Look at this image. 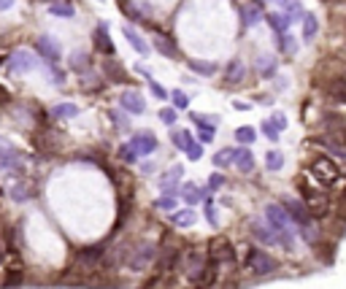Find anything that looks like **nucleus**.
<instances>
[{
  "label": "nucleus",
  "instance_id": "36",
  "mask_svg": "<svg viewBox=\"0 0 346 289\" xmlns=\"http://www.w3.org/2000/svg\"><path fill=\"white\" fill-rule=\"evenodd\" d=\"M282 8H284V14L290 16L292 22H295V19H303V16H306L300 0H282Z\"/></svg>",
  "mask_w": 346,
  "mask_h": 289
},
{
  "label": "nucleus",
  "instance_id": "34",
  "mask_svg": "<svg viewBox=\"0 0 346 289\" xmlns=\"http://www.w3.org/2000/svg\"><path fill=\"white\" fill-rule=\"evenodd\" d=\"M49 14L52 16H65V19H71L76 14V8L73 3H68V0H54V3L49 6Z\"/></svg>",
  "mask_w": 346,
  "mask_h": 289
},
{
  "label": "nucleus",
  "instance_id": "24",
  "mask_svg": "<svg viewBox=\"0 0 346 289\" xmlns=\"http://www.w3.org/2000/svg\"><path fill=\"white\" fill-rule=\"evenodd\" d=\"M254 65H257V73L263 76V79H273V76H276V68H278L276 57H271V54H260Z\"/></svg>",
  "mask_w": 346,
  "mask_h": 289
},
{
  "label": "nucleus",
  "instance_id": "43",
  "mask_svg": "<svg viewBox=\"0 0 346 289\" xmlns=\"http://www.w3.org/2000/svg\"><path fill=\"white\" fill-rule=\"evenodd\" d=\"M176 200H179V195H162L155 200V206L162 211H176Z\"/></svg>",
  "mask_w": 346,
  "mask_h": 289
},
{
  "label": "nucleus",
  "instance_id": "9",
  "mask_svg": "<svg viewBox=\"0 0 346 289\" xmlns=\"http://www.w3.org/2000/svg\"><path fill=\"white\" fill-rule=\"evenodd\" d=\"M35 46H38V54H41L46 62H60L62 60V49H60V41H57V38L41 35L35 41Z\"/></svg>",
  "mask_w": 346,
  "mask_h": 289
},
{
  "label": "nucleus",
  "instance_id": "7",
  "mask_svg": "<svg viewBox=\"0 0 346 289\" xmlns=\"http://www.w3.org/2000/svg\"><path fill=\"white\" fill-rule=\"evenodd\" d=\"M282 208L287 211V216H290V219H292V225H297V227H306V225H311V221H314L311 211L303 206V200L284 197V200H282Z\"/></svg>",
  "mask_w": 346,
  "mask_h": 289
},
{
  "label": "nucleus",
  "instance_id": "29",
  "mask_svg": "<svg viewBox=\"0 0 346 289\" xmlns=\"http://www.w3.org/2000/svg\"><path fill=\"white\" fill-rule=\"evenodd\" d=\"M124 38H127L130 46H133L138 54H149V43L143 41V35L136 30V27H124Z\"/></svg>",
  "mask_w": 346,
  "mask_h": 289
},
{
  "label": "nucleus",
  "instance_id": "18",
  "mask_svg": "<svg viewBox=\"0 0 346 289\" xmlns=\"http://www.w3.org/2000/svg\"><path fill=\"white\" fill-rule=\"evenodd\" d=\"M179 197L184 200L187 206H195V203H200V200L208 197V189H203V187H198V184H192V181H187V184L179 189Z\"/></svg>",
  "mask_w": 346,
  "mask_h": 289
},
{
  "label": "nucleus",
  "instance_id": "33",
  "mask_svg": "<svg viewBox=\"0 0 346 289\" xmlns=\"http://www.w3.org/2000/svg\"><path fill=\"white\" fill-rule=\"evenodd\" d=\"M316 33H319V19L306 11V16H303V41L311 43L314 38H316Z\"/></svg>",
  "mask_w": 346,
  "mask_h": 289
},
{
  "label": "nucleus",
  "instance_id": "15",
  "mask_svg": "<svg viewBox=\"0 0 346 289\" xmlns=\"http://www.w3.org/2000/svg\"><path fill=\"white\" fill-rule=\"evenodd\" d=\"M249 230H252L254 240H260V243H263V246H276V243H278V235H276L273 230H271V227L265 225V221L254 219L252 225H249Z\"/></svg>",
  "mask_w": 346,
  "mask_h": 289
},
{
  "label": "nucleus",
  "instance_id": "60",
  "mask_svg": "<svg viewBox=\"0 0 346 289\" xmlns=\"http://www.w3.org/2000/svg\"><path fill=\"white\" fill-rule=\"evenodd\" d=\"M0 62H3V57H0Z\"/></svg>",
  "mask_w": 346,
  "mask_h": 289
},
{
  "label": "nucleus",
  "instance_id": "1",
  "mask_svg": "<svg viewBox=\"0 0 346 289\" xmlns=\"http://www.w3.org/2000/svg\"><path fill=\"white\" fill-rule=\"evenodd\" d=\"M297 189H300V195H303V206L311 211L314 219H319V216H325V214L330 211V197H328V192H325V187H319V184L311 179L309 170L300 173V179H297Z\"/></svg>",
  "mask_w": 346,
  "mask_h": 289
},
{
  "label": "nucleus",
  "instance_id": "53",
  "mask_svg": "<svg viewBox=\"0 0 346 289\" xmlns=\"http://www.w3.org/2000/svg\"><path fill=\"white\" fill-rule=\"evenodd\" d=\"M49 76H52V81H57V84H65V73H62V71L49 68Z\"/></svg>",
  "mask_w": 346,
  "mask_h": 289
},
{
  "label": "nucleus",
  "instance_id": "32",
  "mask_svg": "<svg viewBox=\"0 0 346 289\" xmlns=\"http://www.w3.org/2000/svg\"><path fill=\"white\" fill-rule=\"evenodd\" d=\"M170 225L173 227H192V225H195V211H192V208L173 211V214H170Z\"/></svg>",
  "mask_w": 346,
  "mask_h": 289
},
{
  "label": "nucleus",
  "instance_id": "54",
  "mask_svg": "<svg viewBox=\"0 0 346 289\" xmlns=\"http://www.w3.org/2000/svg\"><path fill=\"white\" fill-rule=\"evenodd\" d=\"M122 11H124V14H127L130 19H136V22H138V19H141V14H138V11H136V8H133V6H124V8H122Z\"/></svg>",
  "mask_w": 346,
  "mask_h": 289
},
{
  "label": "nucleus",
  "instance_id": "50",
  "mask_svg": "<svg viewBox=\"0 0 346 289\" xmlns=\"http://www.w3.org/2000/svg\"><path fill=\"white\" fill-rule=\"evenodd\" d=\"M160 119L173 127V122H176V111H173V108H162V111H160Z\"/></svg>",
  "mask_w": 346,
  "mask_h": 289
},
{
  "label": "nucleus",
  "instance_id": "11",
  "mask_svg": "<svg viewBox=\"0 0 346 289\" xmlns=\"http://www.w3.org/2000/svg\"><path fill=\"white\" fill-rule=\"evenodd\" d=\"M33 68H38V60H35V54H30V52L19 49V52L11 54V60H8V71H11V73H27Z\"/></svg>",
  "mask_w": 346,
  "mask_h": 289
},
{
  "label": "nucleus",
  "instance_id": "31",
  "mask_svg": "<svg viewBox=\"0 0 346 289\" xmlns=\"http://www.w3.org/2000/svg\"><path fill=\"white\" fill-rule=\"evenodd\" d=\"M8 192H11V197L16 200V203H25V200H30L35 195V187L27 184V181H16V184L8 189Z\"/></svg>",
  "mask_w": 346,
  "mask_h": 289
},
{
  "label": "nucleus",
  "instance_id": "12",
  "mask_svg": "<svg viewBox=\"0 0 346 289\" xmlns=\"http://www.w3.org/2000/svg\"><path fill=\"white\" fill-rule=\"evenodd\" d=\"M0 168L3 170H11L16 179L25 176V162H22V154L16 149H8V151H0Z\"/></svg>",
  "mask_w": 346,
  "mask_h": 289
},
{
  "label": "nucleus",
  "instance_id": "42",
  "mask_svg": "<svg viewBox=\"0 0 346 289\" xmlns=\"http://www.w3.org/2000/svg\"><path fill=\"white\" fill-rule=\"evenodd\" d=\"M117 154H119V160H122V162H130V165H133V162H138V151L133 149L130 143H124V146H119V151H117Z\"/></svg>",
  "mask_w": 346,
  "mask_h": 289
},
{
  "label": "nucleus",
  "instance_id": "51",
  "mask_svg": "<svg viewBox=\"0 0 346 289\" xmlns=\"http://www.w3.org/2000/svg\"><path fill=\"white\" fill-rule=\"evenodd\" d=\"M271 122L276 124V130H278V132H282V130L287 127V117H284V114H278V111H276L273 117H271Z\"/></svg>",
  "mask_w": 346,
  "mask_h": 289
},
{
  "label": "nucleus",
  "instance_id": "49",
  "mask_svg": "<svg viewBox=\"0 0 346 289\" xmlns=\"http://www.w3.org/2000/svg\"><path fill=\"white\" fill-rule=\"evenodd\" d=\"M149 86H152V92H155V98H160V100H165L168 98V90L162 84H157L155 79H149Z\"/></svg>",
  "mask_w": 346,
  "mask_h": 289
},
{
  "label": "nucleus",
  "instance_id": "48",
  "mask_svg": "<svg viewBox=\"0 0 346 289\" xmlns=\"http://www.w3.org/2000/svg\"><path fill=\"white\" fill-rule=\"evenodd\" d=\"M187 157H189L192 162H198L200 157H203V143H192V146L187 149Z\"/></svg>",
  "mask_w": 346,
  "mask_h": 289
},
{
  "label": "nucleus",
  "instance_id": "46",
  "mask_svg": "<svg viewBox=\"0 0 346 289\" xmlns=\"http://www.w3.org/2000/svg\"><path fill=\"white\" fill-rule=\"evenodd\" d=\"M22 281H25V273L22 271H6V278H3L6 286H19Z\"/></svg>",
  "mask_w": 346,
  "mask_h": 289
},
{
  "label": "nucleus",
  "instance_id": "26",
  "mask_svg": "<svg viewBox=\"0 0 346 289\" xmlns=\"http://www.w3.org/2000/svg\"><path fill=\"white\" fill-rule=\"evenodd\" d=\"M244 76H246L244 62H241V60H233V62L225 68V84H241Z\"/></svg>",
  "mask_w": 346,
  "mask_h": 289
},
{
  "label": "nucleus",
  "instance_id": "19",
  "mask_svg": "<svg viewBox=\"0 0 346 289\" xmlns=\"http://www.w3.org/2000/svg\"><path fill=\"white\" fill-rule=\"evenodd\" d=\"M189 119L200 127V132H198V136H200V143H211V141H214V132H217L214 124H217L219 119H206V117H198V114H189Z\"/></svg>",
  "mask_w": 346,
  "mask_h": 289
},
{
  "label": "nucleus",
  "instance_id": "37",
  "mask_svg": "<svg viewBox=\"0 0 346 289\" xmlns=\"http://www.w3.org/2000/svg\"><path fill=\"white\" fill-rule=\"evenodd\" d=\"M276 41H278V49H282L284 54H297V41L292 35H276Z\"/></svg>",
  "mask_w": 346,
  "mask_h": 289
},
{
  "label": "nucleus",
  "instance_id": "25",
  "mask_svg": "<svg viewBox=\"0 0 346 289\" xmlns=\"http://www.w3.org/2000/svg\"><path fill=\"white\" fill-rule=\"evenodd\" d=\"M105 90V84H103V79L98 73H92V71H86L84 76H81V92H90V95H98V92H103Z\"/></svg>",
  "mask_w": 346,
  "mask_h": 289
},
{
  "label": "nucleus",
  "instance_id": "27",
  "mask_svg": "<svg viewBox=\"0 0 346 289\" xmlns=\"http://www.w3.org/2000/svg\"><path fill=\"white\" fill-rule=\"evenodd\" d=\"M81 114V108L76 103H57L52 108V117L54 119H76Z\"/></svg>",
  "mask_w": 346,
  "mask_h": 289
},
{
  "label": "nucleus",
  "instance_id": "3",
  "mask_svg": "<svg viewBox=\"0 0 346 289\" xmlns=\"http://www.w3.org/2000/svg\"><path fill=\"white\" fill-rule=\"evenodd\" d=\"M311 179L316 181L319 187H333L335 181L341 179V170L335 165V160H330L328 154H316L314 162H311Z\"/></svg>",
  "mask_w": 346,
  "mask_h": 289
},
{
  "label": "nucleus",
  "instance_id": "8",
  "mask_svg": "<svg viewBox=\"0 0 346 289\" xmlns=\"http://www.w3.org/2000/svg\"><path fill=\"white\" fill-rule=\"evenodd\" d=\"M105 249H109V243H98V246L81 249L79 257H76V265H79V268H86V271H92V268L103 265V262H105Z\"/></svg>",
  "mask_w": 346,
  "mask_h": 289
},
{
  "label": "nucleus",
  "instance_id": "40",
  "mask_svg": "<svg viewBox=\"0 0 346 289\" xmlns=\"http://www.w3.org/2000/svg\"><path fill=\"white\" fill-rule=\"evenodd\" d=\"M233 151H235V149H219V151L214 154V165H217V168L233 165Z\"/></svg>",
  "mask_w": 346,
  "mask_h": 289
},
{
  "label": "nucleus",
  "instance_id": "59",
  "mask_svg": "<svg viewBox=\"0 0 346 289\" xmlns=\"http://www.w3.org/2000/svg\"><path fill=\"white\" fill-rule=\"evenodd\" d=\"M343 146H346V132H343Z\"/></svg>",
  "mask_w": 346,
  "mask_h": 289
},
{
  "label": "nucleus",
  "instance_id": "35",
  "mask_svg": "<svg viewBox=\"0 0 346 289\" xmlns=\"http://www.w3.org/2000/svg\"><path fill=\"white\" fill-rule=\"evenodd\" d=\"M328 95H330V98H333L335 103H343V105H346V81L341 79V76H338L335 81H330Z\"/></svg>",
  "mask_w": 346,
  "mask_h": 289
},
{
  "label": "nucleus",
  "instance_id": "21",
  "mask_svg": "<svg viewBox=\"0 0 346 289\" xmlns=\"http://www.w3.org/2000/svg\"><path fill=\"white\" fill-rule=\"evenodd\" d=\"M68 65L76 71V73H86L90 71V65H92V57H90V52H84V49H76V52H71V57H68Z\"/></svg>",
  "mask_w": 346,
  "mask_h": 289
},
{
  "label": "nucleus",
  "instance_id": "5",
  "mask_svg": "<svg viewBox=\"0 0 346 289\" xmlns=\"http://www.w3.org/2000/svg\"><path fill=\"white\" fill-rule=\"evenodd\" d=\"M244 265H246V271H252L254 276H268V273H273L278 268L276 259L268 252H263V249H249Z\"/></svg>",
  "mask_w": 346,
  "mask_h": 289
},
{
  "label": "nucleus",
  "instance_id": "14",
  "mask_svg": "<svg viewBox=\"0 0 346 289\" xmlns=\"http://www.w3.org/2000/svg\"><path fill=\"white\" fill-rule=\"evenodd\" d=\"M238 14H241L244 27H254L260 22V16H263V0H249V3L238 8Z\"/></svg>",
  "mask_w": 346,
  "mask_h": 289
},
{
  "label": "nucleus",
  "instance_id": "13",
  "mask_svg": "<svg viewBox=\"0 0 346 289\" xmlns=\"http://www.w3.org/2000/svg\"><path fill=\"white\" fill-rule=\"evenodd\" d=\"M92 43H95V49L103 52L105 57L114 54V41H111V35H109V25H105V22H100L92 30Z\"/></svg>",
  "mask_w": 346,
  "mask_h": 289
},
{
  "label": "nucleus",
  "instance_id": "4",
  "mask_svg": "<svg viewBox=\"0 0 346 289\" xmlns=\"http://www.w3.org/2000/svg\"><path fill=\"white\" fill-rule=\"evenodd\" d=\"M157 254H160L157 243L143 240V243H138V246H130L127 257H124V265H127L130 271H143V268H149L152 262H157Z\"/></svg>",
  "mask_w": 346,
  "mask_h": 289
},
{
  "label": "nucleus",
  "instance_id": "44",
  "mask_svg": "<svg viewBox=\"0 0 346 289\" xmlns=\"http://www.w3.org/2000/svg\"><path fill=\"white\" fill-rule=\"evenodd\" d=\"M170 100H173V108L176 111H184L187 105H189V98L181 90H173V95H170Z\"/></svg>",
  "mask_w": 346,
  "mask_h": 289
},
{
  "label": "nucleus",
  "instance_id": "23",
  "mask_svg": "<svg viewBox=\"0 0 346 289\" xmlns=\"http://www.w3.org/2000/svg\"><path fill=\"white\" fill-rule=\"evenodd\" d=\"M233 165L241 173H252L254 170V154L249 149H235L233 151Z\"/></svg>",
  "mask_w": 346,
  "mask_h": 289
},
{
  "label": "nucleus",
  "instance_id": "38",
  "mask_svg": "<svg viewBox=\"0 0 346 289\" xmlns=\"http://www.w3.org/2000/svg\"><path fill=\"white\" fill-rule=\"evenodd\" d=\"M254 138H257V132H254V127H249V124H244V127H238V130H235V141H238V143H244V146L254 143Z\"/></svg>",
  "mask_w": 346,
  "mask_h": 289
},
{
  "label": "nucleus",
  "instance_id": "17",
  "mask_svg": "<svg viewBox=\"0 0 346 289\" xmlns=\"http://www.w3.org/2000/svg\"><path fill=\"white\" fill-rule=\"evenodd\" d=\"M103 76H105L111 84H127V71L122 68V62L109 60V57L103 60Z\"/></svg>",
  "mask_w": 346,
  "mask_h": 289
},
{
  "label": "nucleus",
  "instance_id": "2",
  "mask_svg": "<svg viewBox=\"0 0 346 289\" xmlns=\"http://www.w3.org/2000/svg\"><path fill=\"white\" fill-rule=\"evenodd\" d=\"M265 225L273 230L278 235V246H284L287 252L295 249V233H292V219L287 216V211L278 206V203H271L265 206Z\"/></svg>",
  "mask_w": 346,
  "mask_h": 289
},
{
  "label": "nucleus",
  "instance_id": "39",
  "mask_svg": "<svg viewBox=\"0 0 346 289\" xmlns=\"http://www.w3.org/2000/svg\"><path fill=\"white\" fill-rule=\"evenodd\" d=\"M265 165H268V170H282L284 168V154L282 151H268L265 154Z\"/></svg>",
  "mask_w": 346,
  "mask_h": 289
},
{
  "label": "nucleus",
  "instance_id": "45",
  "mask_svg": "<svg viewBox=\"0 0 346 289\" xmlns=\"http://www.w3.org/2000/svg\"><path fill=\"white\" fill-rule=\"evenodd\" d=\"M260 130H263V136H265L268 141H278V136H282V132L276 130V124H273L271 119H265L263 124H260Z\"/></svg>",
  "mask_w": 346,
  "mask_h": 289
},
{
  "label": "nucleus",
  "instance_id": "57",
  "mask_svg": "<svg viewBox=\"0 0 346 289\" xmlns=\"http://www.w3.org/2000/svg\"><path fill=\"white\" fill-rule=\"evenodd\" d=\"M0 103H8V92L3 90V86H0Z\"/></svg>",
  "mask_w": 346,
  "mask_h": 289
},
{
  "label": "nucleus",
  "instance_id": "30",
  "mask_svg": "<svg viewBox=\"0 0 346 289\" xmlns=\"http://www.w3.org/2000/svg\"><path fill=\"white\" fill-rule=\"evenodd\" d=\"M170 141H173V146L176 149H181V151H187L192 143H195V138H192V132L189 130H181V127H176V130H170Z\"/></svg>",
  "mask_w": 346,
  "mask_h": 289
},
{
  "label": "nucleus",
  "instance_id": "47",
  "mask_svg": "<svg viewBox=\"0 0 346 289\" xmlns=\"http://www.w3.org/2000/svg\"><path fill=\"white\" fill-rule=\"evenodd\" d=\"M206 219H208V225H219V219H217V208H214V203H211V197H206Z\"/></svg>",
  "mask_w": 346,
  "mask_h": 289
},
{
  "label": "nucleus",
  "instance_id": "28",
  "mask_svg": "<svg viewBox=\"0 0 346 289\" xmlns=\"http://www.w3.org/2000/svg\"><path fill=\"white\" fill-rule=\"evenodd\" d=\"M217 62H208V60H189V71L203 76V79H211V76H217Z\"/></svg>",
  "mask_w": 346,
  "mask_h": 289
},
{
  "label": "nucleus",
  "instance_id": "55",
  "mask_svg": "<svg viewBox=\"0 0 346 289\" xmlns=\"http://www.w3.org/2000/svg\"><path fill=\"white\" fill-rule=\"evenodd\" d=\"M14 3H16V0H0V11H8Z\"/></svg>",
  "mask_w": 346,
  "mask_h": 289
},
{
  "label": "nucleus",
  "instance_id": "20",
  "mask_svg": "<svg viewBox=\"0 0 346 289\" xmlns=\"http://www.w3.org/2000/svg\"><path fill=\"white\" fill-rule=\"evenodd\" d=\"M155 49L162 54V57H170V60H179V46L173 38L162 35V33H155Z\"/></svg>",
  "mask_w": 346,
  "mask_h": 289
},
{
  "label": "nucleus",
  "instance_id": "22",
  "mask_svg": "<svg viewBox=\"0 0 346 289\" xmlns=\"http://www.w3.org/2000/svg\"><path fill=\"white\" fill-rule=\"evenodd\" d=\"M265 22L271 25V30H273L276 35H287V30H290V25H292V19L287 16V14L271 11V14H265Z\"/></svg>",
  "mask_w": 346,
  "mask_h": 289
},
{
  "label": "nucleus",
  "instance_id": "41",
  "mask_svg": "<svg viewBox=\"0 0 346 289\" xmlns=\"http://www.w3.org/2000/svg\"><path fill=\"white\" fill-rule=\"evenodd\" d=\"M109 119L117 124L119 130H130V117H124V111H117V108H109Z\"/></svg>",
  "mask_w": 346,
  "mask_h": 289
},
{
  "label": "nucleus",
  "instance_id": "58",
  "mask_svg": "<svg viewBox=\"0 0 346 289\" xmlns=\"http://www.w3.org/2000/svg\"><path fill=\"white\" fill-rule=\"evenodd\" d=\"M338 76H341V79H343V81H346V65H343V71H341V73H338Z\"/></svg>",
  "mask_w": 346,
  "mask_h": 289
},
{
  "label": "nucleus",
  "instance_id": "6",
  "mask_svg": "<svg viewBox=\"0 0 346 289\" xmlns=\"http://www.w3.org/2000/svg\"><path fill=\"white\" fill-rule=\"evenodd\" d=\"M208 257L214 259V262H219V268L222 265H235V246L230 243L227 238H217V240H211V246H208Z\"/></svg>",
  "mask_w": 346,
  "mask_h": 289
},
{
  "label": "nucleus",
  "instance_id": "10",
  "mask_svg": "<svg viewBox=\"0 0 346 289\" xmlns=\"http://www.w3.org/2000/svg\"><path fill=\"white\" fill-rule=\"evenodd\" d=\"M119 105L122 111L127 114H146V100H143V95L138 90H127L119 95Z\"/></svg>",
  "mask_w": 346,
  "mask_h": 289
},
{
  "label": "nucleus",
  "instance_id": "56",
  "mask_svg": "<svg viewBox=\"0 0 346 289\" xmlns=\"http://www.w3.org/2000/svg\"><path fill=\"white\" fill-rule=\"evenodd\" d=\"M233 105H235V108H238V111H249V103H238V100H235Z\"/></svg>",
  "mask_w": 346,
  "mask_h": 289
},
{
  "label": "nucleus",
  "instance_id": "16",
  "mask_svg": "<svg viewBox=\"0 0 346 289\" xmlns=\"http://www.w3.org/2000/svg\"><path fill=\"white\" fill-rule=\"evenodd\" d=\"M130 146L136 149L138 154H152L157 149V138H155V132L143 130V132H136V136L130 138Z\"/></svg>",
  "mask_w": 346,
  "mask_h": 289
},
{
  "label": "nucleus",
  "instance_id": "52",
  "mask_svg": "<svg viewBox=\"0 0 346 289\" xmlns=\"http://www.w3.org/2000/svg\"><path fill=\"white\" fill-rule=\"evenodd\" d=\"M222 184H225V176H222V173H214V176L208 179V189H219Z\"/></svg>",
  "mask_w": 346,
  "mask_h": 289
}]
</instances>
